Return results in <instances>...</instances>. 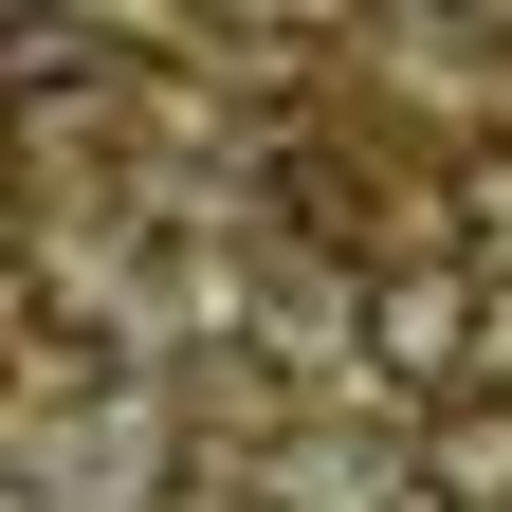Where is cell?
Segmentation results:
<instances>
[{"label":"cell","instance_id":"3957f363","mask_svg":"<svg viewBox=\"0 0 512 512\" xmlns=\"http://www.w3.org/2000/svg\"><path fill=\"white\" fill-rule=\"evenodd\" d=\"M421 494H439V512H512V403H439Z\"/></svg>","mask_w":512,"mask_h":512},{"label":"cell","instance_id":"7a4b0ae2","mask_svg":"<svg viewBox=\"0 0 512 512\" xmlns=\"http://www.w3.org/2000/svg\"><path fill=\"white\" fill-rule=\"evenodd\" d=\"M275 512H421L403 439H275Z\"/></svg>","mask_w":512,"mask_h":512},{"label":"cell","instance_id":"6da1fadb","mask_svg":"<svg viewBox=\"0 0 512 512\" xmlns=\"http://www.w3.org/2000/svg\"><path fill=\"white\" fill-rule=\"evenodd\" d=\"M366 348L403 403H476V275L458 256H403V275H366Z\"/></svg>","mask_w":512,"mask_h":512},{"label":"cell","instance_id":"277c9868","mask_svg":"<svg viewBox=\"0 0 512 512\" xmlns=\"http://www.w3.org/2000/svg\"><path fill=\"white\" fill-rule=\"evenodd\" d=\"M0 275H19V202H0Z\"/></svg>","mask_w":512,"mask_h":512},{"label":"cell","instance_id":"5b68a950","mask_svg":"<svg viewBox=\"0 0 512 512\" xmlns=\"http://www.w3.org/2000/svg\"><path fill=\"white\" fill-rule=\"evenodd\" d=\"M0 147H19V128H0Z\"/></svg>","mask_w":512,"mask_h":512}]
</instances>
